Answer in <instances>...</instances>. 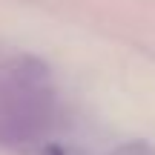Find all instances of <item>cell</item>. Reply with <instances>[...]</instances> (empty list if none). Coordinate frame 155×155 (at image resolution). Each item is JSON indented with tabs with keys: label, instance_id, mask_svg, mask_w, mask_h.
<instances>
[{
	"label": "cell",
	"instance_id": "1",
	"mask_svg": "<svg viewBox=\"0 0 155 155\" xmlns=\"http://www.w3.org/2000/svg\"><path fill=\"white\" fill-rule=\"evenodd\" d=\"M58 121V92L46 63L32 55L0 61V150L32 152L49 141Z\"/></svg>",
	"mask_w": 155,
	"mask_h": 155
},
{
	"label": "cell",
	"instance_id": "2",
	"mask_svg": "<svg viewBox=\"0 0 155 155\" xmlns=\"http://www.w3.org/2000/svg\"><path fill=\"white\" fill-rule=\"evenodd\" d=\"M109 155H152V150L144 141H129V144H121L118 150H112Z\"/></svg>",
	"mask_w": 155,
	"mask_h": 155
}]
</instances>
